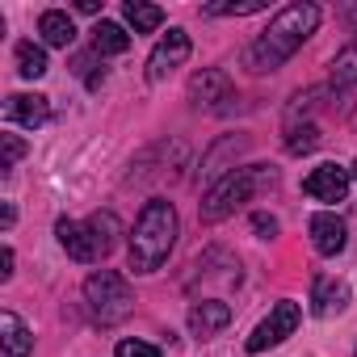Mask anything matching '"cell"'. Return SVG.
Listing matches in <instances>:
<instances>
[{
	"label": "cell",
	"instance_id": "cell-25",
	"mask_svg": "<svg viewBox=\"0 0 357 357\" xmlns=\"http://www.w3.org/2000/svg\"><path fill=\"white\" fill-rule=\"evenodd\" d=\"M252 227H257V236H278V219L273 215H252Z\"/></svg>",
	"mask_w": 357,
	"mask_h": 357
},
{
	"label": "cell",
	"instance_id": "cell-11",
	"mask_svg": "<svg viewBox=\"0 0 357 357\" xmlns=\"http://www.w3.org/2000/svg\"><path fill=\"white\" fill-rule=\"evenodd\" d=\"M190 101L194 105H206V109H215L219 101H231V80L223 76V72H202V76H194L190 80Z\"/></svg>",
	"mask_w": 357,
	"mask_h": 357
},
{
	"label": "cell",
	"instance_id": "cell-9",
	"mask_svg": "<svg viewBox=\"0 0 357 357\" xmlns=\"http://www.w3.org/2000/svg\"><path fill=\"white\" fill-rule=\"evenodd\" d=\"M311 244H315V252L319 257H336V252H344V244H349V227L336 219V215H315L311 219Z\"/></svg>",
	"mask_w": 357,
	"mask_h": 357
},
{
	"label": "cell",
	"instance_id": "cell-19",
	"mask_svg": "<svg viewBox=\"0 0 357 357\" xmlns=\"http://www.w3.org/2000/svg\"><path fill=\"white\" fill-rule=\"evenodd\" d=\"M89 231H93V240H97V248H101V257L118 244V215H109V211H101V215H93L89 219Z\"/></svg>",
	"mask_w": 357,
	"mask_h": 357
},
{
	"label": "cell",
	"instance_id": "cell-28",
	"mask_svg": "<svg viewBox=\"0 0 357 357\" xmlns=\"http://www.w3.org/2000/svg\"><path fill=\"white\" fill-rule=\"evenodd\" d=\"M344 17H349V22H357V5H349V9H344Z\"/></svg>",
	"mask_w": 357,
	"mask_h": 357
},
{
	"label": "cell",
	"instance_id": "cell-14",
	"mask_svg": "<svg viewBox=\"0 0 357 357\" xmlns=\"http://www.w3.org/2000/svg\"><path fill=\"white\" fill-rule=\"evenodd\" d=\"M0 344H5V357H30V349H34V336L26 332V324L13 311L0 315Z\"/></svg>",
	"mask_w": 357,
	"mask_h": 357
},
{
	"label": "cell",
	"instance_id": "cell-13",
	"mask_svg": "<svg viewBox=\"0 0 357 357\" xmlns=\"http://www.w3.org/2000/svg\"><path fill=\"white\" fill-rule=\"evenodd\" d=\"M344 307H349V286L344 282H332V278H319L315 290H311V311L319 319H328V315H336Z\"/></svg>",
	"mask_w": 357,
	"mask_h": 357
},
{
	"label": "cell",
	"instance_id": "cell-5",
	"mask_svg": "<svg viewBox=\"0 0 357 357\" xmlns=\"http://www.w3.org/2000/svg\"><path fill=\"white\" fill-rule=\"evenodd\" d=\"M298 303H278L273 311H269V319H261L257 324V332L248 336V353H265V349H273V344H282L294 328H298Z\"/></svg>",
	"mask_w": 357,
	"mask_h": 357
},
{
	"label": "cell",
	"instance_id": "cell-12",
	"mask_svg": "<svg viewBox=\"0 0 357 357\" xmlns=\"http://www.w3.org/2000/svg\"><path fill=\"white\" fill-rule=\"evenodd\" d=\"M227 319H231V307L219 303V298H206V303L190 307V332L194 336H215L219 328H227Z\"/></svg>",
	"mask_w": 357,
	"mask_h": 357
},
{
	"label": "cell",
	"instance_id": "cell-22",
	"mask_svg": "<svg viewBox=\"0 0 357 357\" xmlns=\"http://www.w3.org/2000/svg\"><path fill=\"white\" fill-rule=\"evenodd\" d=\"M265 0H244V5H206L211 17H248V13H261Z\"/></svg>",
	"mask_w": 357,
	"mask_h": 357
},
{
	"label": "cell",
	"instance_id": "cell-16",
	"mask_svg": "<svg viewBox=\"0 0 357 357\" xmlns=\"http://www.w3.org/2000/svg\"><path fill=\"white\" fill-rule=\"evenodd\" d=\"M93 51H97V55H122V51H130V34H126L122 26H114V22H97V30H93Z\"/></svg>",
	"mask_w": 357,
	"mask_h": 357
},
{
	"label": "cell",
	"instance_id": "cell-15",
	"mask_svg": "<svg viewBox=\"0 0 357 357\" xmlns=\"http://www.w3.org/2000/svg\"><path fill=\"white\" fill-rule=\"evenodd\" d=\"M38 34H43V43H47V47H72L76 26H72V17H68V13L47 9V13L38 17Z\"/></svg>",
	"mask_w": 357,
	"mask_h": 357
},
{
	"label": "cell",
	"instance_id": "cell-18",
	"mask_svg": "<svg viewBox=\"0 0 357 357\" xmlns=\"http://www.w3.org/2000/svg\"><path fill=\"white\" fill-rule=\"evenodd\" d=\"M17 72H22L26 80L47 76V51L34 47V43H17Z\"/></svg>",
	"mask_w": 357,
	"mask_h": 357
},
{
	"label": "cell",
	"instance_id": "cell-7",
	"mask_svg": "<svg viewBox=\"0 0 357 357\" xmlns=\"http://www.w3.org/2000/svg\"><path fill=\"white\" fill-rule=\"evenodd\" d=\"M303 194L315 198V202H344V194H349V172L336 168V164H319V168L307 172Z\"/></svg>",
	"mask_w": 357,
	"mask_h": 357
},
{
	"label": "cell",
	"instance_id": "cell-8",
	"mask_svg": "<svg viewBox=\"0 0 357 357\" xmlns=\"http://www.w3.org/2000/svg\"><path fill=\"white\" fill-rule=\"evenodd\" d=\"M55 236H59L63 252H68L72 261H80V265H93V261L101 257V248H97V240H93L89 223H72V219H59V223H55Z\"/></svg>",
	"mask_w": 357,
	"mask_h": 357
},
{
	"label": "cell",
	"instance_id": "cell-27",
	"mask_svg": "<svg viewBox=\"0 0 357 357\" xmlns=\"http://www.w3.org/2000/svg\"><path fill=\"white\" fill-rule=\"evenodd\" d=\"M13 219H17V211H13V206H5V211H0V223H5V227H13Z\"/></svg>",
	"mask_w": 357,
	"mask_h": 357
},
{
	"label": "cell",
	"instance_id": "cell-6",
	"mask_svg": "<svg viewBox=\"0 0 357 357\" xmlns=\"http://www.w3.org/2000/svg\"><path fill=\"white\" fill-rule=\"evenodd\" d=\"M190 51H194V43H190L185 30H168V34L155 43V51L147 55V80H164L172 68H181V63L190 59Z\"/></svg>",
	"mask_w": 357,
	"mask_h": 357
},
{
	"label": "cell",
	"instance_id": "cell-2",
	"mask_svg": "<svg viewBox=\"0 0 357 357\" xmlns=\"http://www.w3.org/2000/svg\"><path fill=\"white\" fill-rule=\"evenodd\" d=\"M176 244V211L164 198H151L130 231V269L135 273H155Z\"/></svg>",
	"mask_w": 357,
	"mask_h": 357
},
{
	"label": "cell",
	"instance_id": "cell-21",
	"mask_svg": "<svg viewBox=\"0 0 357 357\" xmlns=\"http://www.w3.org/2000/svg\"><path fill=\"white\" fill-rule=\"evenodd\" d=\"M315 143H319V130H315L311 122H307V126H290V139H286V147H290L294 155H298V151H311Z\"/></svg>",
	"mask_w": 357,
	"mask_h": 357
},
{
	"label": "cell",
	"instance_id": "cell-20",
	"mask_svg": "<svg viewBox=\"0 0 357 357\" xmlns=\"http://www.w3.org/2000/svg\"><path fill=\"white\" fill-rule=\"evenodd\" d=\"M332 80L336 84H357V38L332 59Z\"/></svg>",
	"mask_w": 357,
	"mask_h": 357
},
{
	"label": "cell",
	"instance_id": "cell-24",
	"mask_svg": "<svg viewBox=\"0 0 357 357\" xmlns=\"http://www.w3.org/2000/svg\"><path fill=\"white\" fill-rule=\"evenodd\" d=\"M0 143H5V164H0V168H13V164L26 155V143H22L17 135H0Z\"/></svg>",
	"mask_w": 357,
	"mask_h": 357
},
{
	"label": "cell",
	"instance_id": "cell-10",
	"mask_svg": "<svg viewBox=\"0 0 357 357\" xmlns=\"http://www.w3.org/2000/svg\"><path fill=\"white\" fill-rule=\"evenodd\" d=\"M5 118L34 130V126H43V122L51 118V105H47V97H38V93H13V97L5 101Z\"/></svg>",
	"mask_w": 357,
	"mask_h": 357
},
{
	"label": "cell",
	"instance_id": "cell-3",
	"mask_svg": "<svg viewBox=\"0 0 357 357\" xmlns=\"http://www.w3.org/2000/svg\"><path fill=\"white\" fill-rule=\"evenodd\" d=\"M273 181H278V168H269V164H252V168H236V172H227L223 181L202 198V219H206V223L227 219L240 202H248L257 190H269Z\"/></svg>",
	"mask_w": 357,
	"mask_h": 357
},
{
	"label": "cell",
	"instance_id": "cell-29",
	"mask_svg": "<svg viewBox=\"0 0 357 357\" xmlns=\"http://www.w3.org/2000/svg\"><path fill=\"white\" fill-rule=\"evenodd\" d=\"M353 181H357V160H353Z\"/></svg>",
	"mask_w": 357,
	"mask_h": 357
},
{
	"label": "cell",
	"instance_id": "cell-4",
	"mask_svg": "<svg viewBox=\"0 0 357 357\" xmlns=\"http://www.w3.org/2000/svg\"><path fill=\"white\" fill-rule=\"evenodd\" d=\"M84 303H89V311H93L101 324H118V319L130 315V307H135V290H130V282H126L122 273H114V269H97V273L84 282Z\"/></svg>",
	"mask_w": 357,
	"mask_h": 357
},
{
	"label": "cell",
	"instance_id": "cell-17",
	"mask_svg": "<svg viewBox=\"0 0 357 357\" xmlns=\"http://www.w3.org/2000/svg\"><path fill=\"white\" fill-rule=\"evenodd\" d=\"M126 22H130V30L135 34H151V30H160V22H164V9L160 5H143V0H126Z\"/></svg>",
	"mask_w": 357,
	"mask_h": 357
},
{
	"label": "cell",
	"instance_id": "cell-26",
	"mask_svg": "<svg viewBox=\"0 0 357 357\" xmlns=\"http://www.w3.org/2000/svg\"><path fill=\"white\" fill-rule=\"evenodd\" d=\"M9 278H13V248L0 252V282H9Z\"/></svg>",
	"mask_w": 357,
	"mask_h": 357
},
{
	"label": "cell",
	"instance_id": "cell-23",
	"mask_svg": "<svg viewBox=\"0 0 357 357\" xmlns=\"http://www.w3.org/2000/svg\"><path fill=\"white\" fill-rule=\"evenodd\" d=\"M114 357H160L155 344H143V340H118Z\"/></svg>",
	"mask_w": 357,
	"mask_h": 357
},
{
	"label": "cell",
	"instance_id": "cell-1",
	"mask_svg": "<svg viewBox=\"0 0 357 357\" xmlns=\"http://www.w3.org/2000/svg\"><path fill=\"white\" fill-rule=\"evenodd\" d=\"M315 30H319V9H315V5H290V9H282V13L269 22V30L244 51V68L257 72V76L282 68Z\"/></svg>",
	"mask_w": 357,
	"mask_h": 357
}]
</instances>
